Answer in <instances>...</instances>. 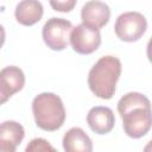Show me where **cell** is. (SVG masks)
I'll list each match as a JSON object with an SVG mask.
<instances>
[{
	"label": "cell",
	"instance_id": "6da1fadb",
	"mask_svg": "<svg viewBox=\"0 0 152 152\" xmlns=\"http://www.w3.org/2000/svg\"><path fill=\"white\" fill-rule=\"evenodd\" d=\"M121 70L122 65L118 57L110 55L101 57L88 74V86L91 93L102 100L112 99Z\"/></svg>",
	"mask_w": 152,
	"mask_h": 152
},
{
	"label": "cell",
	"instance_id": "7a4b0ae2",
	"mask_svg": "<svg viewBox=\"0 0 152 152\" xmlns=\"http://www.w3.org/2000/svg\"><path fill=\"white\" fill-rule=\"evenodd\" d=\"M36 125L48 132L59 129L65 121V108L62 99L53 93H40L32 101Z\"/></svg>",
	"mask_w": 152,
	"mask_h": 152
},
{
	"label": "cell",
	"instance_id": "3957f363",
	"mask_svg": "<svg viewBox=\"0 0 152 152\" xmlns=\"http://www.w3.org/2000/svg\"><path fill=\"white\" fill-rule=\"evenodd\" d=\"M147 28V20L140 13L135 11L125 12L116 18L114 31L119 39L124 42H137L139 40Z\"/></svg>",
	"mask_w": 152,
	"mask_h": 152
},
{
	"label": "cell",
	"instance_id": "277c9868",
	"mask_svg": "<svg viewBox=\"0 0 152 152\" xmlns=\"http://www.w3.org/2000/svg\"><path fill=\"white\" fill-rule=\"evenodd\" d=\"M72 24L64 18H50L43 26L42 37L44 43L55 51L64 50L70 40Z\"/></svg>",
	"mask_w": 152,
	"mask_h": 152
},
{
	"label": "cell",
	"instance_id": "5b68a950",
	"mask_svg": "<svg viewBox=\"0 0 152 152\" xmlns=\"http://www.w3.org/2000/svg\"><path fill=\"white\" fill-rule=\"evenodd\" d=\"M125 133L133 139L147 134L152 127V107H137L121 115Z\"/></svg>",
	"mask_w": 152,
	"mask_h": 152
},
{
	"label": "cell",
	"instance_id": "8992f818",
	"mask_svg": "<svg viewBox=\"0 0 152 152\" xmlns=\"http://www.w3.org/2000/svg\"><path fill=\"white\" fill-rule=\"evenodd\" d=\"M70 44L75 52L80 55H90L101 45L100 30L86 24H80L71 30Z\"/></svg>",
	"mask_w": 152,
	"mask_h": 152
},
{
	"label": "cell",
	"instance_id": "52a82bcc",
	"mask_svg": "<svg viewBox=\"0 0 152 152\" xmlns=\"http://www.w3.org/2000/svg\"><path fill=\"white\" fill-rule=\"evenodd\" d=\"M25 84V75L23 70L15 65H8L1 69L0 72V95L1 103H5L11 96L20 91Z\"/></svg>",
	"mask_w": 152,
	"mask_h": 152
},
{
	"label": "cell",
	"instance_id": "ba28073f",
	"mask_svg": "<svg viewBox=\"0 0 152 152\" xmlns=\"http://www.w3.org/2000/svg\"><path fill=\"white\" fill-rule=\"evenodd\" d=\"M110 10L109 6L99 0L87 1L81 10V19L82 24L89 25L95 28H101L109 21Z\"/></svg>",
	"mask_w": 152,
	"mask_h": 152
},
{
	"label": "cell",
	"instance_id": "9c48e42d",
	"mask_svg": "<svg viewBox=\"0 0 152 152\" xmlns=\"http://www.w3.org/2000/svg\"><path fill=\"white\" fill-rule=\"evenodd\" d=\"M87 124L94 133L107 134L115 125V116L110 108L96 106L89 109L87 114Z\"/></svg>",
	"mask_w": 152,
	"mask_h": 152
},
{
	"label": "cell",
	"instance_id": "30bf717a",
	"mask_svg": "<svg viewBox=\"0 0 152 152\" xmlns=\"http://www.w3.org/2000/svg\"><path fill=\"white\" fill-rule=\"evenodd\" d=\"M44 10L40 1L23 0L15 6L14 15L19 24L25 26H32L37 24L43 17Z\"/></svg>",
	"mask_w": 152,
	"mask_h": 152
},
{
	"label": "cell",
	"instance_id": "8fae6325",
	"mask_svg": "<svg viewBox=\"0 0 152 152\" xmlns=\"http://www.w3.org/2000/svg\"><path fill=\"white\" fill-rule=\"evenodd\" d=\"M63 148L65 152H93V141L80 127H72L63 137Z\"/></svg>",
	"mask_w": 152,
	"mask_h": 152
},
{
	"label": "cell",
	"instance_id": "7c38bea8",
	"mask_svg": "<svg viewBox=\"0 0 152 152\" xmlns=\"http://www.w3.org/2000/svg\"><path fill=\"white\" fill-rule=\"evenodd\" d=\"M24 137H25V131H24V127L19 122L8 120L1 124L0 141L18 146L23 141Z\"/></svg>",
	"mask_w": 152,
	"mask_h": 152
},
{
	"label": "cell",
	"instance_id": "4fadbf2b",
	"mask_svg": "<svg viewBox=\"0 0 152 152\" xmlns=\"http://www.w3.org/2000/svg\"><path fill=\"white\" fill-rule=\"evenodd\" d=\"M137 107H151V102L144 94L137 91L127 93L118 101V112L120 115Z\"/></svg>",
	"mask_w": 152,
	"mask_h": 152
},
{
	"label": "cell",
	"instance_id": "5bb4252c",
	"mask_svg": "<svg viewBox=\"0 0 152 152\" xmlns=\"http://www.w3.org/2000/svg\"><path fill=\"white\" fill-rule=\"evenodd\" d=\"M25 152H58L46 139L34 138L25 147Z\"/></svg>",
	"mask_w": 152,
	"mask_h": 152
},
{
	"label": "cell",
	"instance_id": "9a60e30c",
	"mask_svg": "<svg viewBox=\"0 0 152 152\" xmlns=\"http://www.w3.org/2000/svg\"><path fill=\"white\" fill-rule=\"evenodd\" d=\"M51 7L58 12H70L76 5V0H66V1H50Z\"/></svg>",
	"mask_w": 152,
	"mask_h": 152
},
{
	"label": "cell",
	"instance_id": "2e32d148",
	"mask_svg": "<svg viewBox=\"0 0 152 152\" xmlns=\"http://www.w3.org/2000/svg\"><path fill=\"white\" fill-rule=\"evenodd\" d=\"M15 147L17 146H14L12 144L0 141V152H15Z\"/></svg>",
	"mask_w": 152,
	"mask_h": 152
},
{
	"label": "cell",
	"instance_id": "e0dca14e",
	"mask_svg": "<svg viewBox=\"0 0 152 152\" xmlns=\"http://www.w3.org/2000/svg\"><path fill=\"white\" fill-rule=\"evenodd\" d=\"M146 55H147L148 61L152 63V37L150 38V40H148V43H147V48H146Z\"/></svg>",
	"mask_w": 152,
	"mask_h": 152
},
{
	"label": "cell",
	"instance_id": "ac0fdd59",
	"mask_svg": "<svg viewBox=\"0 0 152 152\" xmlns=\"http://www.w3.org/2000/svg\"><path fill=\"white\" fill-rule=\"evenodd\" d=\"M142 152H152V139L145 145V147H144V151Z\"/></svg>",
	"mask_w": 152,
	"mask_h": 152
}]
</instances>
